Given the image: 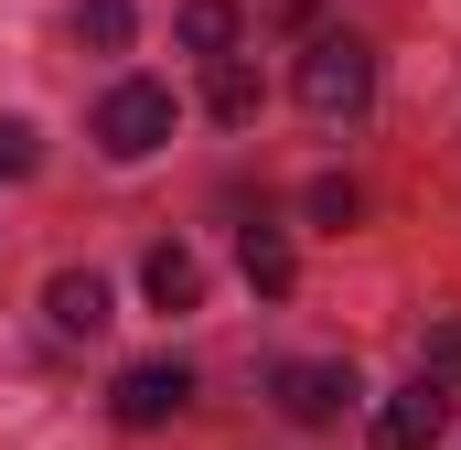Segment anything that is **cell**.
Listing matches in <instances>:
<instances>
[{"label":"cell","mask_w":461,"mask_h":450,"mask_svg":"<svg viewBox=\"0 0 461 450\" xmlns=\"http://www.w3.org/2000/svg\"><path fill=\"white\" fill-rule=\"evenodd\" d=\"M429 375H440V386L461 375V322H440V333H429Z\"/></svg>","instance_id":"cell-14"},{"label":"cell","mask_w":461,"mask_h":450,"mask_svg":"<svg viewBox=\"0 0 461 450\" xmlns=\"http://www.w3.org/2000/svg\"><path fill=\"white\" fill-rule=\"evenodd\" d=\"M236 257H247V290H268V301L301 279V257H290V236H279V225H247V247H236Z\"/></svg>","instance_id":"cell-9"},{"label":"cell","mask_w":461,"mask_h":450,"mask_svg":"<svg viewBox=\"0 0 461 450\" xmlns=\"http://www.w3.org/2000/svg\"><path fill=\"white\" fill-rule=\"evenodd\" d=\"M161 140H172V86H150V76L108 86V108H97V150H108V161H150Z\"/></svg>","instance_id":"cell-2"},{"label":"cell","mask_w":461,"mask_h":450,"mask_svg":"<svg viewBox=\"0 0 461 450\" xmlns=\"http://www.w3.org/2000/svg\"><path fill=\"white\" fill-rule=\"evenodd\" d=\"M290 86H301V108L322 118V129H354V118L375 108V54H365L354 32H312V43H301V76H290Z\"/></svg>","instance_id":"cell-1"},{"label":"cell","mask_w":461,"mask_h":450,"mask_svg":"<svg viewBox=\"0 0 461 450\" xmlns=\"http://www.w3.org/2000/svg\"><path fill=\"white\" fill-rule=\"evenodd\" d=\"M43 311H54L65 343H97V333H108V279H97V268H65V279L43 290Z\"/></svg>","instance_id":"cell-6"},{"label":"cell","mask_w":461,"mask_h":450,"mask_svg":"<svg viewBox=\"0 0 461 450\" xmlns=\"http://www.w3.org/2000/svg\"><path fill=\"white\" fill-rule=\"evenodd\" d=\"M268 386H279V408H290L301 429H333V418H344V397H354V364H279Z\"/></svg>","instance_id":"cell-5"},{"label":"cell","mask_w":461,"mask_h":450,"mask_svg":"<svg viewBox=\"0 0 461 450\" xmlns=\"http://www.w3.org/2000/svg\"><path fill=\"white\" fill-rule=\"evenodd\" d=\"M32 161H43V140H32V129H22V118H0V183H22V172H32Z\"/></svg>","instance_id":"cell-12"},{"label":"cell","mask_w":461,"mask_h":450,"mask_svg":"<svg viewBox=\"0 0 461 450\" xmlns=\"http://www.w3.org/2000/svg\"><path fill=\"white\" fill-rule=\"evenodd\" d=\"M140 290H150L161 311H194V301H204V268H194V247H150V268H140Z\"/></svg>","instance_id":"cell-7"},{"label":"cell","mask_w":461,"mask_h":450,"mask_svg":"<svg viewBox=\"0 0 461 450\" xmlns=\"http://www.w3.org/2000/svg\"><path fill=\"white\" fill-rule=\"evenodd\" d=\"M76 32H86L97 54H118V43H129L140 22H129V0H86V11H76Z\"/></svg>","instance_id":"cell-11"},{"label":"cell","mask_w":461,"mask_h":450,"mask_svg":"<svg viewBox=\"0 0 461 450\" xmlns=\"http://www.w3.org/2000/svg\"><path fill=\"white\" fill-rule=\"evenodd\" d=\"M204 108L226 118V129H247V118H258V65H247V54H215V76H204Z\"/></svg>","instance_id":"cell-8"},{"label":"cell","mask_w":461,"mask_h":450,"mask_svg":"<svg viewBox=\"0 0 461 450\" xmlns=\"http://www.w3.org/2000/svg\"><path fill=\"white\" fill-rule=\"evenodd\" d=\"M354 204H365L354 183H312V215H322V225H354Z\"/></svg>","instance_id":"cell-13"},{"label":"cell","mask_w":461,"mask_h":450,"mask_svg":"<svg viewBox=\"0 0 461 450\" xmlns=\"http://www.w3.org/2000/svg\"><path fill=\"white\" fill-rule=\"evenodd\" d=\"M183 43L194 54H236V0H183Z\"/></svg>","instance_id":"cell-10"},{"label":"cell","mask_w":461,"mask_h":450,"mask_svg":"<svg viewBox=\"0 0 461 450\" xmlns=\"http://www.w3.org/2000/svg\"><path fill=\"white\" fill-rule=\"evenodd\" d=\"M440 440H451V386L440 375H419L375 408V450H440Z\"/></svg>","instance_id":"cell-3"},{"label":"cell","mask_w":461,"mask_h":450,"mask_svg":"<svg viewBox=\"0 0 461 450\" xmlns=\"http://www.w3.org/2000/svg\"><path fill=\"white\" fill-rule=\"evenodd\" d=\"M183 397H194V375H183V364H129V375L108 386L118 429H161V418H183Z\"/></svg>","instance_id":"cell-4"}]
</instances>
